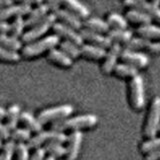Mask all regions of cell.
Segmentation results:
<instances>
[{"label": "cell", "mask_w": 160, "mask_h": 160, "mask_svg": "<svg viewBox=\"0 0 160 160\" xmlns=\"http://www.w3.org/2000/svg\"><path fill=\"white\" fill-rule=\"evenodd\" d=\"M136 33L140 37L146 39H157L160 40V27L155 25H144L136 29Z\"/></svg>", "instance_id": "27"}, {"label": "cell", "mask_w": 160, "mask_h": 160, "mask_svg": "<svg viewBox=\"0 0 160 160\" xmlns=\"http://www.w3.org/2000/svg\"><path fill=\"white\" fill-rule=\"evenodd\" d=\"M68 136L64 132L61 131H56V130H47V131H41L37 132L36 134L30 138L27 141V145L29 148H38L41 147V145L50 142V141H55V142H59V143H65L67 141Z\"/></svg>", "instance_id": "4"}, {"label": "cell", "mask_w": 160, "mask_h": 160, "mask_svg": "<svg viewBox=\"0 0 160 160\" xmlns=\"http://www.w3.org/2000/svg\"><path fill=\"white\" fill-rule=\"evenodd\" d=\"M83 140V133L80 130H75L68 136V144L66 147V160H76L80 152Z\"/></svg>", "instance_id": "12"}, {"label": "cell", "mask_w": 160, "mask_h": 160, "mask_svg": "<svg viewBox=\"0 0 160 160\" xmlns=\"http://www.w3.org/2000/svg\"><path fill=\"white\" fill-rule=\"evenodd\" d=\"M45 160H56V158H55V157H53V156H50V155H49L48 157H46V158H45Z\"/></svg>", "instance_id": "46"}, {"label": "cell", "mask_w": 160, "mask_h": 160, "mask_svg": "<svg viewBox=\"0 0 160 160\" xmlns=\"http://www.w3.org/2000/svg\"><path fill=\"white\" fill-rule=\"evenodd\" d=\"M125 19L128 20L131 23L134 24H139L141 26L144 25H149L151 23L152 19L150 18L147 14H145L142 11H139V10H134V9H130L125 14Z\"/></svg>", "instance_id": "24"}, {"label": "cell", "mask_w": 160, "mask_h": 160, "mask_svg": "<svg viewBox=\"0 0 160 160\" xmlns=\"http://www.w3.org/2000/svg\"><path fill=\"white\" fill-rule=\"evenodd\" d=\"M157 149H160V137L150 138L148 141H145L141 145L142 152L149 153V152L154 151V150H157Z\"/></svg>", "instance_id": "37"}, {"label": "cell", "mask_w": 160, "mask_h": 160, "mask_svg": "<svg viewBox=\"0 0 160 160\" xmlns=\"http://www.w3.org/2000/svg\"><path fill=\"white\" fill-rule=\"evenodd\" d=\"M0 46L18 52V50L22 49V41L12 35L1 34L0 35Z\"/></svg>", "instance_id": "26"}, {"label": "cell", "mask_w": 160, "mask_h": 160, "mask_svg": "<svg viewBox=\"0 0 160 160\" xmlns=\"http://www.w3.org/2000/svg\"><path fill=\"white\" fill-rule=\"evenodd\" d=\"M47 57L51 62L56 63L62 67H70L73 63V59L70 58L68 55H66L60 49L53 48L49 50Z\"/></svg>", "instance_id": "21"}, {"label": "cell", "mask_w": 160, "mask_h": 160, "mask_svg": "<svg viewBox=\"0 0 160 160\" xmlns=\"http://www.w3.org/2000/svg\"><path fill=\"white\" fill-rule=\"evenodd\" d=\"M31 131L28 128H18L16 127L15 129L11 130L10 132V138L14 140L15 142H25L31 138Z\"/></svg>", "instance_id": "33"}, {"label": "cell", "mask_w": 160, "mask_h": 160, "mask_svg": "<svg viewBox=\"0 0 160 160\" xmlns=\"http://www.w3.org/2000/svg\"><path fill=\"white\" fill-rule=\"evenodd\" d=\"M125 49L129 50H145V51L150 53H160V42H152L150 39L146 38H131L130 41H128L124 45Z\"/></svg>", "instance_id": "11"}, {"label": "cell", "mask_w": 160, "mask_h": 160, "mask_svg": "<svg viewBox=\"0 0 160 160\" xmlns=\"http://www.w3.org/2000/svg\"><path fill=\"white\" fill-rule=\"evenodd\" d=\"M2 146H3V141H2V139L0 138V149L2 148Z\"/></svg>", "instance_id": "47"}, {"label": "cell", "mask_w": 160, "mask_h": 160, "mask_svg": "<svg viewBox=\"0 0 160 160\" xmlns=\"http://www.w3.org/2000/svg\"><path fill=\"white\" fill-rule=\"evenodd\" d=\"M56 19L57 18L54 13L48 14L41 21L30 28L27 32L23 33V35L21 36V41L26 44L36 41V40H38L40 37H42L53 26V24L56 22Z\"/></svg>", "instance_id": "3"}, {"label": "cell", "mask_w": 160, "mask_h": 160, "mask_svg": "<svg viewBox=\"0 0 160 160\" xmlns=\"http://www.w3.org/2000/svg\"><path fill=\"white\" fill-rule=\"evenodd\" d=\"M60 43V37L57 35H49V36L39 39L32 43L27 44L22 48V55L26 58H32L35 56L44 53L45 51H49L55 48Z\"/></svg>", "instance_id": "2"}, {"label": "cell", "mask_w": 160, "mask_h": 160, "mask_svg": "<svg viewBox=\"0 0 160 160\" xmlns=\"http://www.w3.org/2000/svg\"><path fill=\"white\" fill-rule=\"evenodd\" d=\"M123 4L125 7L129 9L139 10V11L144 12L151 19L160 24V8L157 5L147 2L146 0H124Z\"/></svg>", "instance_id": "7"}, {"label": "cell", "mask_w": 160, "mask_h": 160, "mask_svg": "<svg viewBox=\"0 0 160 160\" xmlns=\"http://www.w3.org/2000/svg\"><path fill=\"white\" fill-rule=\"evenodd\" d=\"M10 31V24L6 21L0 20V35L1 34H8Z\"/></svg>", "instance_id": "41"}, {"label": "cell", "mask_w": 160, "mask_h": 160, "mask_svg": "<svg viewBox=\"0 0 160 160\" xmlns=\"http://www.w3.org/2000/svg\"><path fill=\"white\" fill-rule=\"evenodd\" d=\"M20 120H21V122L31 132L37 133V132L41 131V130H42L43 125L39 122V120L36 117H34L31 113H29L27 111L21 112V114H20Z\"/></svg>", "instance_id": "25"}, {"label": "cell", "mask_w": 160, "mask_h": 160, "mask_svg": "<svg viewBox=\"0 0 160 160\" xmlns=\"http://www.w3.org/2000/svg\"><path fill=\"white\" fill-rule=\"evenodd\" d=\"M0 138L2 140H8L10 138V130L6 124L1 122V120H0Z\"/></svg>", "instance_id": "40"}, {"label": "cell", "mask_w": 160, "mask_h": 160, "mask_svg": "<svg viewBox=\"0 0 160 160\" xmlns=\"http://www.w3.org/2000/svg\"><path fill=\"white\" fill-rule=\"evenodd\" d=\"M29 146L25 142H18L16 143V148H15V158L16 160H29Z\"/></svg>", "instance_id": "36"}, {"label": "cell", "mask_w": 160, "mask_h": 160, "mask_svg": "<svg viewBox=\"0 0 160 160\" xmlns=\"http://www.w3.org/2000/svg\"><path fill=\"white\" fill-rule=\"evenodd\" d=\"M158 131H160V125H159V128H158Z\"/></svg>", "instance_id": "48"}, {"label": "cell", "mask_w": 160, "mask_h": 160, "mask_svg": "<svg viewBox=\"0 0 160 160\" xmlns=\"http://www.w3.org/2000/svg\"><path fill=\"white\" fill-rule=\"evenodd\" d=\"M6 116V110H5L3 107H0V120H2Z\"/></svg>", "instance_id": "45"}, {"label": "cell", "mask_w": 160, "mask_h": 160, "mask_svg": "<svg viewBox=\"0 0 160 160\" xmlns=\"http://www.w3.org/2000/svg\"><path fill=\"white\" fill-rule=\"evenodd\" d=\"M20 58H21V56H20V54L17 51H12V50L0 46V60L1 61L15 63L18 62Z\"/></svg>", "instance_id": "35"}, {"label": "cell", "mask_w": 160, "mask_h": 160, "mask_svg": "<svg viewBox=\"0 0 160 160\" xmlns=\"http://www.w3.org/2000/svg\"><path fill=\"white\" fill-rule=\"evenodd\" d=\"M145 160H160V149L149 152Z\"/></svg>", "instance_id": "42"}, {"label": "cell", "mask_w": 160, "mask_h": 160, "mask_svg": "<svg viewBox=\"0 0 160 160\" xmlns=\"http://www.w3.org/2000/svg\"><path fill=\"white\" fill-rule=\"evenodd\" d=\"M44 3L47 5L49 10L52 11V13L56 12L61 7V4H60L59 0H44Z\"/></svg>", "instance_id": "39"}, {"label": "cell", "mask_w": 160, "mask_h": 160, "mask_svg": "<svg viewBox=\"0 0 160 160\" xmlns=\"http://www.w3.org/2000/svg\"><path fill=\"white\" fill-rule=\"evenodd\" d=\"M130 97L135 109H141L145 105L144 82L141 75H135L130 81Z\"/></svg>", "instance_id": "8"}, {"label": "cell", "mask_w": 160, "mask_h": 160, "mask_svg": "<svg viewBox=\"0 0 160 160\" xmlns=\"http://www.w3.org/2000/svg\"><path fill=\"white\" fill-rule=\"evenodd\" d=\"M98 123V117L95 114H83L71 118H64L54 122L52 129L56 131H75L83 128H92Z\"/></svg>", "instance_id": "1"}, {"label": "cell", "mask_w": 160, "mask_h": 160, "mask_svg": "<svg viewBox=\"0 0 160 160\" xmlns=\"http://www.w3.org/2000/svg\"><path fill=\"white\" fill-rule=\"evenodd\" d=\"M59 47L61 51H63L65 54L68 55L71 59L78 58L80 56V47L72 42L64 40L63 42L59 43Z\"/></svg>", "instance_id": "32"}, {"label": "cell", "mask_w": 160, "mask_h": 160, "mask_svg": "<svg viewBox=\"0 0 160 160\" xmlns=\"http://www.w3.org/2000/svg\"><path fill=\"white\" fill-rule=\"evenodd\" d=\"M106 55V49L91 44H82L80 46V56L91 60L103 59Z\"/></svg>", "instance_id": "19"}, {"label": "cell", "mask_w": 160, "mask_h": 160, "mask_svg": "<svg viewBox=\"0 0 160 160\" xmlns=\"http://www.w3.org/2000/svg\"><path fill=\"white\" fill-rule=\"evenodd\" d=\"M46 156V151L43 147H38L35 148L33 154L30 156L29 160H45Z\"/></svg>", "instance_id": "38"}, {"label": "cell", "mask_w": 160, "mask_h": 160, "mask_svg": "<svg viewBox=\"0 0 160 160\" xmlns=\"http://www.w3.org/2000/svg\"><path fill=\"white\" fill-rule=\"evenodd\" d=\"M25 27H26V25H25V20L23 19V17L21 16L15 17L13 22L10 24L9 33L10 35H12V36L19 38L23 35V31Z\"/></svg>", "instance_id": "34"}, {"label": "cell", "mask_w": 160, "mask_h": 160, "mask_svg": "<svg viewBox=\"0 0 160 160\" xmlns=\"http://www.w3.org/2000/svg\"><path fill=\"white\" fill-rule=\"evenodd\" d=\"M55 16L57 19H59L61 23H63L66 26L71 27L75 30H78L81 28L82 26V22L80 18H78L76 15H74L73 13L69 12L66 9H61L57 10L56 12H54Z\"/></svg>", "instance_id": "18"}, {"label": "cell", "mask_w": 160, "mask_h": 160, "mask_svg": "<svg viewBox=\"0 0 160 160\" xmlns=\"http://www.w3.org/2000/svg\"><path fill=\"white\" fill-rule=\"evenodd\" d=\"M119 58L124 63L132 65V66L136 68H145L149 64V58L147 57V55H145L141 52H137L134 51V50H129L125 48L122 49Z\"/></svg>", "instance_id": "10"}, {"label": "cell", "mask_w": 160, "mask_h": 160, "mask_svg": "<svg viewBox=\"0 0 160 160\" xmlns=\"http://www.w3.org/2000/svg\"><path fill=\"white\" fill-rule=\"evenodd\" d=\"M50 11L48 6L45 3L37 5L34 9H31L30 13L27 15V18L25 20V25L28 27H32L35 24L41 21L42 19L48 15V12Z\"/></svg>", "instance_id": "17"}, {"label": "cell", "mask_w": 160, "mask_h": 160, "mask_svg": "<svg viewBox=\"0 0 160 160\" xmlns=\"http://www.w3.org/2000/svg\"><path fill=\"white\" fill-rule=\"evenodd\" d=\"M121 51V45L117 43H112L111 46L109 47V51L106 52V55L104 57V62L102 64V70L104 73L109 74L113 71L114 67L117 64V60L120 57Z\"/></svg>", "instance_id": "15"}, {"label": "cell", "mask_w": 160, "mask_h": 160, "mask_svg": "<svg viewBox=\"0 0 160 160\" xmlns=\"http://www.w3.org/2000/svg\"><path fill=\"white\" fill-rule=\"evenodd\" d=\"M59 1L60 4L65 7V9L73 13L74 15H76L78 18L86 19L89 16V9L79 0H59Z\"/></svg>", "instance_id": "16"}, {"label": "cell", "mask_w": 160, "mask_h": 160, "mask_svg": "<svg viewBox=\"0 0 160 160\" xmlns=\"http://www.w3.org/2000/svg\"><path fill=\"white\" fill-rule=\"evenodd\" d=\"M20 114H21V109L18 104L10 105L9 108L6 110V126L9 130H13L17 127L18 122L20 121Z\"/></svg>", "instance_id": "23"}, {"label": "cell", "mask_w": 160, "mask_h": 160, "mask_svg": "<svg viewBox=\"0 0 160 160\" xmlns=\"http://www.w3.org/2000/svg\"><path fill=\"white\" fill-rule=\"evenodd\" d=\"M45 151L48 153L50 156H53L55 158L63 157L66 154V147L63 146V144L55 141H50L44 144Z\"/></svg>", "instance_id": "28"}, {"label": "cell", "mask_w": 160, "mask_h": 160, "mask_svg": "<svg viewBox=\"0 0 160 160\" xmlns=\"http://www.w3.org/2000/svg\"><path fill=\"white\" fill-rule=\"evenodd\" d=\"M107 24L112 29H126L127 20L117 13H111L107 17Z\"/></svg>", "instance_id": "31"}, {"label": "cell", "mask_w": 160, "mask_h": 160, "mask_svg": "<svg viewBox=\"0 0 160 160\" xmlns=\"http://www.w3.org/2000/svg\"><path fill=\"white\" fill-rule=\"evenodd\" d=\"M15 148H16V142L14 140H6V142L3 143L2 148L0 149V160H12L15 154Z\"/></svg>", "instance_id": "30"}, {"label": "cell", "mask_w": 160, "mask_h": 160, "mask_svg": "<svg viewBox=\"0 0 160 160\" xmlns=\"http://www.w3.org/2000/svg\"><path fill=\"white\" fill-rule=\"evenodd\" d=\"M31 6L25 4H11L0 9V20L6 21L7 19L18 16H27L31 11Z\"/></svg>", "instance_id": "14"}, {"label": "cell", "mask_w": 160, "mask_h": 160, "mask_svg": "<svg viewBox=\"0 0 160 160\" xmlns=\"http://www.w3.org/2000/svg\"><path fill=\"white\" fill-rule=\"evenodd\" d=\"M74 111V107L71 104H63L58 106L50 107L42 110L38 114L37 119L42 125L51 121H58L70 116Z\"/></svg>", "instance_id": "5"}, {"label": "cell", "mask_w": 160, "mask_h": 160, "mask_svg": "<svg viewBox=\"0 0 160 160\" xmlns=\"http://www.w3.org/2000/svg\"><path fill=\"white\" fill-rule=\"evenodd\" d=\"M13 4V0H0V9Z\"/></svg>", "instance_id": "44"}, {"label": "cell", "mask_w": 160, "mask_h": 160, "mask_svg": "<svg viewBox=\"0 0 160 160\" xmlns=\"http://www.w3.org/2000/svg\"><path fill=\"white\" fill-rule=\"evenodd\" d=\"M80 36L82 37L83 41H87L88 44L95 45V46L101 47L103 49H108L112 45L111 40L107 36H104L101 33L90 31L88 29H81L80 30Z\"/></svg>", "instance_id": "13"}, {"label": "cell", "mask_w": 160, "mask_h": 160, "mask_svg": "<svg viewBox=\"0 0 160 160\" xmlns=\"http://www.w3.org/2000/svg\"><path fill=\"white\" fill-rule=\"evenodd\" d=\"M107 37L112 43L126 44L132 38V32L127 29H112L107 32Z\"/></svg>", "instance_id": "22"}, {"label": "cell", "mask_w": 160, "mask_h": 160, "mask_svg": "<svg viewBox=\"0 0 160 160\" xmlns=\"http://www.w3.org/2000/svg\"><path fill=\"white\" fill-rule=\"evenodd\" d=\"M160 125V97L156 96L152 101L148 119L145 126V135L148 138H154Z\"/></svg>", "instance_id": "6"}, {"label": "cell", "mask_w": 160, "mask_h": 160, "mask_svg": "<svg viewBox=\"0 0 160 160\" xmlns=\"http://www.w3.org/2000/svg\"><path fill=\"white\" fill-rule=\"evenodd\" d=\"M114 73L119 77H133L138 74V68L129 65L126 63L116 64V66L113 69Z\"/></svg>", "instance_id": "29"}, {"label": "cell", "mask_w": 160, "mask_h": 160, "mask_svg": "<svg viewBox=\"0 0 160 160\" xmlns=\"http://www.w3.org/2000/svg\"><path fill=\"white\" fill-rule=\"evenodd\" d=\"M82 25L85 29H88L90 31L97 32V33H107L109 31V26L106 21L101 20L99 18L93 17V18H86L85 21L82 22Z\"/></svg>", "instance_id": "20"}, {"label": "cell", "mask_w": 160, "mask_h": 160, "mask_svg": "<svg viewBox=\"0 0 160 160\" xmlns=\"http://www.w3.org/2000/svg\"><path fill=\"white\" fill-rule=\"evenodd\" d=\"M16 1L20 4H25V5H39L44 3V0H16Z\"/></svg>", "instance_id": "43"}, {"label": "cell", "mask_w": 160, "mask_h": 160, "mask_svg": "<svg viewBox=\"0 0 160 160\" xmlns=\"http://www.w3.org/2000/svg\"><path fill=\"white\" fill-rule=\"evenodd\" d=\"M52 29H53L54 34L57 35L58 37H62L66 40V41L76 44L79 47L81 46L84 42L82 37L80 36V34L76 30L69 26H66V25H64L61 22H59V23L55 22L52 26Z\"/></svg>", "instance_id": "9"}]
</instances>
